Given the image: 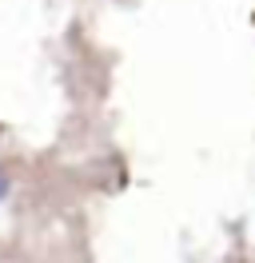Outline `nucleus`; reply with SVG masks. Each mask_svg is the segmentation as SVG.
I'll return each instance as SVG.
<instances>
[{
	"mask_svg": "<svg viewBox=\"0 0 255 263\" xmlns=\"http://www.w3.org/2000/svg\"><path fill=\"white\" fill-rule=\"evenodd\" d=\"M4 192H8V180H4V176H0V199H4Z\"/></svg>",
	"mask_w": 255,
	"mask_h": 263,
	"instance_id": "nucleus-1",
	"label": "nucleus"
}]
</instances>
